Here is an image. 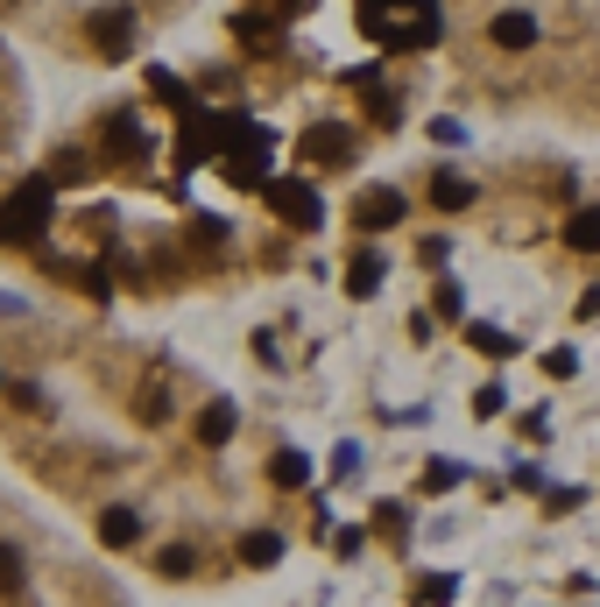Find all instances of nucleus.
<instances>
[{
	"label": "nucleus",
	"instance_id": "22",
	"mask_svg": "<svg viewBox=\"0 0 600 607\" xmlns=\"http://www.w3.org/2000/svg\"><path fill=\"white\" fill-rule=\"evenodd\" d=\"M424 487H431V495H445V487H459V466H424Z\"/></svg>",
	"mask_w": 600,
	"mask_h": 607
},
{
	"label": "nucleus",
	"instance_id": "23",
	"mask_svg": "<svg viewBox=\"0 0 600 607\" xmlns=\"http://www.w3.org/2000/svg\"><path fill=\"white\" fill-rule=\"evenodd\" d=\"M544 375H551V381H573V375H579V361H573V353H551Z\"/></svg>",
	"mask_w": 600,
	"mask_h": 607
},
{
	"label": "nucleus",
	"instance_id": "7",
	"mask_svg": "<svg viewBox=\"0 0 600 607\" xmlns=\"http://www.w3.org/2000/svg\"><path fill=\"white\" fill-rule=\"evenodd\" d=\"M99 135H107V156H120V162H134V156L148 149V142H142V128H134L128 113H107V121H99Z\"/></svg>",
	"mask_w": 600,
	"mask_h": 607
},
{
	"label": "nucleus",
	"instance_id": "3",
	"mask_svg": "<svg viewBox=\"0 0 600 607\" xmlns=\"http://www.w3.org/2000/svg\"><path fill=\"white\" fill-rule=\"evenodd\" d=\"M268 213L283 219V227H297V233H311V227H325V205H319V191L304 184V177H268Z\"/></svg>",
	"mask_w": 600,
	"mask_h": 607
},
{
	"label": "nucleus",
	"instance_id": "24",
	"mask_svg": "<svg viewBox=\"0 0 600 607\" xmlns=\"http://www.w3.org/2000/svg\"><path fill=\"white\" fill-rule=\"evenodd\" d=\"M57 184H85V162L79 156H57Z\"/></svg>",
	"mask_w": 600,
	"mask_h": 607
},
{
	"label": "nucleus",
	"instance_id": "14",
	"mask_svg": "<svg viewBox=\"0 0 600 607\" xmlns=\"http://www.w3.org/2000/svg\"><path fill=\"white\" fill-rule=\"evenodd\" d=\"M199 438H205V446H227V438H233V403H205Z\"/></svg>",
	"mask_w": 600,
	"mask_h": 607
},
{
	"label": "nucleus",
	"instance_id": "19",
	"mask_svg": "<svg viewBox=\"0 0 600 607\" xmlns=\"http://www.w3.org/2000/svg\"><path fill=\"white\" fill-rule=\"evenodd\" d=\"M156 572H163V580H191V551H184V544H170V551L156 558Z\"/></svg>",
	"mask_w": 600,
	"mask_h": 607
},
{
	"label": "nucleus",
	"instance_id": "18",
	"mask_svg": "<svg viewBox=\"0 0 600 607\" xmlns=\"http://www.w3.org/2000/svg\"><path fill=\"white\" fill-rule=\"evenodd\" d=\"M268 473H276V487H304L311 481V459L304 452H276V459H268Z\"/></svg>",
	"mask_w": 600,
	"mask_h": 607
},
{
	"label": "nucleus",
	"instance_id": "9",
	"mask_svg": "<svg viewBox=\"0 0 600 607\" xmlns=\"http://www.w3.org/2000/svg\"><path fill=\"white\" fill-rule=\"evenodd\" d=\"M565 247H579V255H600V205H579V213L565 219Z\"/></svg>",
	"mask_w": 600,
	"mask_h": 607
},
{
	"label": "nucleus",
	"instance_id": "4",
	"mask_svg": "<svg viewBox=\"0 0 600 607\" xmlns=\"http://www.w3.org/2000/svg\"><path fill=\"white\" fill-rule=\"evenodd\" d=\"M374 43H382V50H424V43H439V14H410V22H388Z\"/></svg>",
	"mask_w": 600,
	"mask_h": 607
},
{
	"label": "nucleus",
	"instance_id": "2",
	"mask_svg": "<svg viewBox=\"0 0 600 607\" xmlns=\"http://www.w3.org/2000/svg\"><path fill=\"white\" fill-rule=\"evenodd\" d=\"M219 156H227V177L240 191L268 184V128H254V121H240V113H233V121H227V149H219Z\"/></svg>",
	"mask_w": 600,
	"mask_h": 607
},
{
	"label": "nucleus",
	"instance_id": "16",
	"mask_svg": "<svg viewBox=\"0 0 600 607\" xmlns=\"http://www.w3.org/2000/svg\"><path fill=\"white\" fill-rule=\"evenodd\" d=\"M304 156H311V162H339V156H347V135H339V128H311V135H304Z\"/></svg>",
	"mask_w": 600,
	"mask_h": 607
},
{
	"label": "nucleus",
	"instance_id": "11",
	"mask_svg": "<svg viewBox=\"0 0 600 607\" xmlns=\"http://www.w3.org/2000/svg\"><path fill=\"white\" fill-rule=\"evenodd\" d=\"M276 558H283V537H276V530H248V537H240V566L262 572V566H276Z\"/></svg>",
	"mask_w": 600,
	"mask_h": 607
},
{
	"label": "nucleus",
	"instance_id": "5",
	"mask_svg": "<svg viewBox=\"0 0 600 607\" xmlns=\"http://www.w3.org/2000/svg\"><path fill=\"white\" fill-rule=\"evenodd\" d=\"M93 43H99L107 57H128V43H134V14H128V8H99V14H93Z\"/></svg>",
	"mask_w": 600,
	"mask_h": 607
},
{
	"label": "nucleus",
	"instance_id": "15",
	"mask_svg": "<svg viewBox=\"0 0 600 607\" xmlns=\"http://www.w3.org/2000/svg\"><path fill=\"white\" fill-rule=\"evenodd\" d=\"M467 347H473V353H488V361H508V353H516V339L494 332V325H467Z\"/></svg>",
	"mask_w": 600,
	"mask_h": 607
},
{
	"label": "nucleus",
	"instance_id": "21",
	"mask_svg": "<svg viewBox=\"0 0 600 607\" xmlns=\"http://www.w3.org/2000/svg\"><path fill=\"white\" fill-rule=\"evenodd\" d=\"M439 318H467V298L453 283H439Z\"/></svg>",
	"mask_w": 600,
	"mask_h": 607
},
{
	"label": "nucleus",
	"instance_id": "1",
	"mask_svg": "<svg viewBox=\"0 0 600 607\" xmlns=\"http://www.w3.org/2000/svg\"><path fill=\"white\" fill-rule=\"evenodd\" d=\"M43 227H50V177H22V184L0 198V241L28 247Z\"/></svg>",
	"mask_w": 600,
	"mask_h": 607
},
{
	"label": "nucleus",
	"instance_id": "20",
	"mask_svg": "<svg viewBox=\"0 0 600 607\" xmlns=\"http://www.w3.org/2000/svg\"><path fill=\"white\" fill-rule=\"evenodd\" d=\"M0 594H22V551L0 544Z\"/></svg>",
	"mask_w": 600,
	"mask_h": 607
},
{
	"label": "nucleus",
	"instance_id": "12",
	"mask_svg": "<svg viewBox=\"0 0 600 607\" xmlns=\"http://www.w3.org/2000/svg\"><path fill=\"white\" fill-rule=\"evenodd\" d=\"M431 205H439V213H467L473 184H467V177H431Z\"/></svg>",
	"mask_w": 600,
	"mask_h": 607
},
{
	"label": "nucleus",
	"instance_id": "17",
	"mask_svg": "<svg viewBox=\"0 0 600 607\" xmlns=\"http://www.w3.org/2000/svg\"><path fill=\"white\" fill-rule=\"evenodd\" d=\"M148 93L163 99V107H177L191 121V93H184V78H170V71H148Z\"/></svg>",
	"mask_w": 600,
	"mask_h": 607
},
{
	"label": "nucleus",
	"instance_id": "10",
	"mask_svg": "<svg viewBox=\"0 0 600 607\" xmlns=\"http://www.w3.org/2000/svg\"><path fill=\"white\" fill-rule=\"evenodd\" d=\"M353 219H360V227H368V233H374V227H396V219H403V198H396V191H368Z\"/></svg>",
	"mask_w": 600,
	"mask_h": 607
},
{
	"label": "nucleus",
	"instance_id": "25",
	"mask_svg": "<svg viewBox=\"0 0 600 607\" xmlns=\"http://www.w3.org/2000/svg\"><path fill=\"white\" fill-rule=\"evenodd\" d=\"M502 403H508L502 389H480V396H473V417H494V410H502Z\"/></svg>",
	"mask_w": 600,
	"mask_h": 607
},
{
	"label": "nucleus",
	"instance_id": "6",
	"mask_svg": "<svg viewBox=\"0 0 600 607\" xmlns=\"http://www.w3.org/2000/svg\"><path fill=\"white\" fill-rule=\"evenodd\" d=\"M488 36H494V50H530V43H537V22H530L523 8H502Z\"/></svg>",
	"mask_w": 600,
	"mask_h": 607
},
{
	"label": "nucleus",
	"instance_id": "8",
	"mask_svg": "<svg viewBox=\"0 0 600 607\" xmlns=\"http://www.w3.org/2000/svg\"><path fill=\"white\" fill-rule=\"evenodd\" d=\"M134 537H142V515H134V509H99V544H113V551H128Z\"/></svg>",
	"mask_w": 600,
	"mask_h": 607
},
{
	"label": "nucleus",
	"instance_id": "13",
	"mask_svg": "<svg viewBox=\"0 0 600 607\" xmlns=\"http://www.w3.org/2000/svg\"><path fill=\"white\" fill-rule=\"evenodd\" d=\"M382 290V255H353V269H347V298H374Z\"/></svg>",
	"mask_w": 600,
	"mask_h": 607
}]
</instances>
